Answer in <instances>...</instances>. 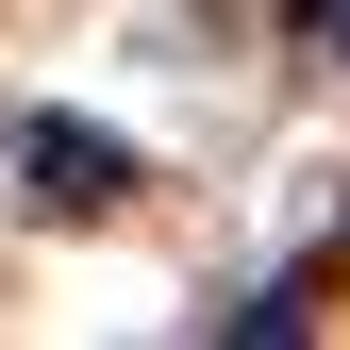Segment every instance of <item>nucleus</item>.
Segmentation results:
<instances>
[{
	"label": "nucleus",
	"instance_id": "f257e3e1",
	"mask_svg": "<svg viewBox=\"0 0 350 350\" xmlns=\"http://www.w3.org/2000/svg\"><path fill=\"white\" fill-rule=\"evenodd\" d=\"M17 167H33V200H67V217H100L117 184H134V150H117L100 117H33V134H17Z\"/></svg>",
	"mask_w": 350,
	"mask_h": 350
},
{
	"label": "nucleus",
	"instance_id": "f03ea898",
	"mask_svg": "<svg viewBox=\"0 0 350 350\" xmlns=\"http://www.w3.org/2000/svg\"><path fill=\"white\" fill-rule=\"evenodd\" d=\"M317 51H350V0H317Z\"/></svg>",
	"mask_w": 350,
	"mask_h": 350
}]
</instances>
